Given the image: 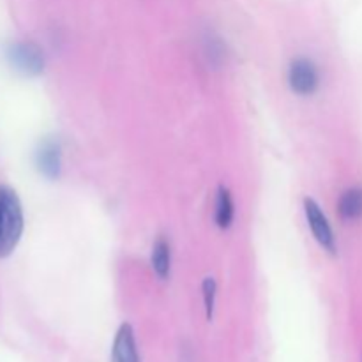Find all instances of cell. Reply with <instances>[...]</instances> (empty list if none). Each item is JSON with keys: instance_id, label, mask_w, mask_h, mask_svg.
<instances>
[{"instance_id": "obj_6", "label": "cell", "mask_w": 362, "mask_h": 362, "mask_svg": "<svg viewBox=\"0 0 362 362\" xmlns=\"http://www.w3.org/2000/svg\"><path fill=\"white\" fill-rule=\"evenodd\" d=\"M35 163H37L39 172L46 179H59L60 170H62V151H60L59 141H45L35 154Z\"/></svg>"}, {"instance_id": "obj_9", "label": "cell", "mask_w": 362, "mask_h": 362, "mask_svg": "<svg viewBox=\"0 0 362 362\" xmlns=\"http://www.w3.org/2000/svg\"><path fill=\"white\" fill-rule=\"evenodd\" d=\"M233 218H235V204H233L232 191L226 186H219L216 193V225L221 230H228L233 225Z\"/></svg>"}, {"instance_id": "obj_7", "label": "cell", "mask_w": 362, "mask_h": 362, "mask_svg": "<svg viewBox=\"0 0 362 362\" xmlns=\"http://www.w3.org/2000/svg\"><path fill=\"white\" fill-rule=\"evenodd\" d=\"M151 265L154 274L159 279H168L170 271H172V246H170L168 240L163 235H159L158 239L152 244L151 251Z\"/></svg>"}, {"instance_id": "obj_5", "label": "cell", "mask_w": 362, "mask_h": 362, "mask_svg": "<svg viewBox=\"0 0 362 362\" xmlns=\"http://www.w3.org/2000/svg\"><path fill=\"white\" fill-rule=\"evenodd\" d=\"M112 362H141L136 349L133 325L124 322L117 331L112 346Z\"/></svg>"}, {"instance_id": "obj_10", "label": "cell", "mask_w": 362, "mask_h": 362, "mask_svg": "<svg viewBox=\"0 0 362 362\" xmlns=\"http://www.w3.org/2000/svg\"><path fill=\"white\" fill-rule=\"evenodd\" d=\"M202 296H204V306H205V317L211 322L214 318L216 310V297H218V283L214 278H205L202 283Z\"/></svg>"}, {"instance_id": "obj_4", "label": "cell", "mask_w": 362, "mask_h": 362, "mask_svg": "<svg viewBox=\"0 0 362 362\" xmlns=\"http://www.w3.org/2000/svg\"><path fill=\"white\" fill-rule=\"evenodd\" d=\"M288 85L293 94L303 95V98L315 94L320 85L317 64L304 57L293 60L288 69Z\"/></svg>"}, {"instance_id": "obj_8", "label": "cell", "mask_w": 362, "mask_h": 362, "mask_svg": "<svg viewBox=\"0 0 362 362\" xmlns=\"http://www.w3.org/2000/svg\"><path fill=\"white\" fill-rule=\"evenodd\" d=\"M338 212L343 221H359L362 219V187L354 186L343 191L338 200Z\"/></svg>"}, {"instance_id": "obj_1", "label": "cell", "mask_w": 362, "mask_h": 362, "mask_svg": "<svg viewBox=\"0 0 362 362\" xmlns=\"http://www.w3.org/2000/svg\"><path fill=\"white\" fill-rule=\"evenodd\" d=\"M23 207L16 191L0 186V260L11 257L23 235Z\"/></svg>"}, {"instance_id": "obj_2", "label": "cell", "mask_w": 362, "mask_h": 362, "mask_svg": "<svg viewBox=\"0 0 362 362\" xmlns=\"http://www.w3.org/2000/svg\"><path fill=\"white\" fill-rule=\"evenodd\" d=\"M304 216H306L308 226L311 228L315 240L324 247V251H327L329 255L334 257L338 253V246H336V237L334 230H332L331 223H329L327 216L322 211V207L318 205L317 200L306 197L304 198Z\"/></svg>"}, {"instance_id": "obj_3", "label": "cell", "mask_w": 362, "mask_h": 362, "mask_svg": "<svg viewBox=\"0 0 362 362\" xmlns=\"http://www.w3.org/2000/svg\"><path fill=\"white\" fill-rule=\"evenodd\" d=\"M7 59L18 73L25 76H37L45 69V57L34 42H14L7 48Z\"/></svg>"}]
</instances>
